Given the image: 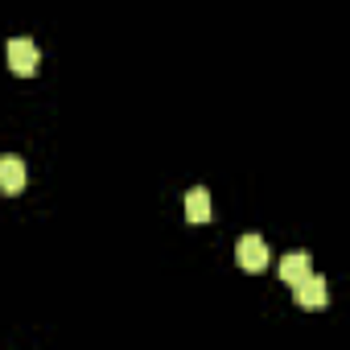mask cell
<instances>
[{"label":"cell","mask_w":350,"mask_h":350,"mask_svg":"<svg viewBox=\"0 0 350 350\" xmlns=\"http://www.w3.org/2000/svg\"><path fill=\"white\" fill-rule=\"evenodd\" d=\"M293 297H297V305H301V309H321V305L329 301L325 280H321V276H313V272H309V276H301V280L293 284Z\"/></svg>","instance_id":"cell-3"},{"label":"cell","mask_w":350,"mask_h":350,"mask_svg":"<svg viewBox=\"0 0 350 350\" xmlns=\"http://www.w3.org/2000/svg\"><path fill=\"white\" fill-rule=\"evenodd\" d=\"M25 161L21 157H0V194H9V198H17L21 190H25Z\"/></svg>","instance_id":"cell-4"},{"label":"cell","mask_w":350,"mask_h":350,"mask_svg":"<svg viewBox=\"0 0 350 350\" xmlns=\"http://www.w3.org/2000/svg\"><path fill=\"white\" fill-rule=\"evenodd\" d=\"M313 272V260H309V252H288L284 260H280V280L284 284H297L301 276H309Z\"/></svg>","instance_id":"cell-5"},{"label":"cell","mask_w":350,"mask_h":350,"mask_svg":"<svg viewBox=\"0 0 350 350\" xmlns=\"http://www.w3.org/2000/svg\"><path fill=\"white\" fill-rule=\"evenodd\" d=\"M235 260H239L243 272H264V268H268V243H264L260 235H239Z\"/></svg>","instance_id":"cell-1"},{"label":"cell","mask_w":350,"mask_h":350,"mask_svg":"<svg viewBox=\"0 0 350 350\" xmlns=\"http://www.w3.org/2000/svg\"><path fill=\"white\" fill-rule=\"evenodd\" d=\"M5 50H9V70H13V75L25 79V75L38 70V46H33L29 38H9Z\"/></svg>","instance_id":"cell-2"},{"label":"cell","mask_w":350,"mask_h":350,"mask_svg":"<svg viewBox=\"0 0 350 350\" xmlns=\"http://www.w3.org/2000/svg\"><path fill=\"white\" fill-rule=\"evenodd\" d=\"M186 219H190L194 227H202V223H211V194H206L202 186L186 194Z\"/></svg>","instance_id":"cell-6"}]
</instances>
